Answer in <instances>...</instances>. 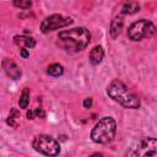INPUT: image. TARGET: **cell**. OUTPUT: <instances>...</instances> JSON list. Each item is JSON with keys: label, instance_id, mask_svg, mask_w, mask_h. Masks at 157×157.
<instances>
[{"label": "cell", "instance_id": "obj_1", "mask_svg": "<svg viewBox=\"0 0 157 157\" xmlns=\"http://www.w3.org/2000/svg\"><path fill=\"white\" fill-rule=\"evenodd\" d=\"M91 34L85 27H76L63 31L58 34V44L67 52H80L90 43Z\"/></svg>", "mask_w": 157, "mask_h": 157}, {"label": "cell", "instance_id": "obj_2", "mask_svg": "<svg viewBox=\"0 0 157 157\" xmlns=\"http://www.w3.org/2000/svg\"><path fill=\"white\" fill-rule=\"evenodd\" d=\"M107 92L113 101L118 102L125 108L136 109L140 107L139 97L125 83H123L119 80H114L113 82H110V85L107 88Z\"/></svg>", "mask_w": 157, "mask_h": 157}, {"label": "cell", "instance_id": "obj_3", "mask_svg": "<svg viewBox=\"0 0 157 157\" xmlns=\"http://www.w3.org/2000/svg\"><path fill=\"white\" fill-rule=\"evenodd\" d=\"M117 131V123L110 117L102 118L92 129L91 139L96 144H108L110 142Z\"/></svg>", "mask_w": 157, "mask_h": 157}, {"label": "cell", "instance_id": "obj_4", "mask_svg": "<svg viewBox=\"0 0 157 157\" xmlns=\"http://www.w3.org/2000/svg\"><path fill=\"white\" fill-rule=\"evenodd\" d=\"M33 148L45 156H56L60 152V146L56 140L48 135H38L32 142Z\"/></svg>", "mask_w": 157, "mask_h": 157}, {"label": "cell", "instance_id": "obj_5", "mask_svg": "<svg viewBox=\"0 0 157 157\" xmlns=\"http://www.w3.org/2000/svg\"><path fill=\"white\" fill-rule=\"evenodd\" d=\"M156 32V27L151 21L147 20H139L134 22L129 29H128V36L131 40H140L144 37H152Z\"/></svg>", "mask_w": 157, "mask_h": 157}, {"label": "cell", "instance_id": "obj_6", "mask_svg": "<svg viewBox=\"0 0 157 157\" xmlns=\"http://www.w3.org/2000/svg\"><path fill=\"white\" fill-rule=\"evenodd\" d=\"M128 156H156L157 155V141L153 137H141L136 141L134 147L126 153Z\"/></svg>", "mask_w": 157, "mask_h": 157}, {"label": "cell", "instance_id": "obj_7", "mask_svg": "<svg viewBox=\"0 0 157 157\" xmlns=\"http://www.w3.org/2000/svg\"><path fill=\"white\" fill-rule=\"evenodd\" d=\"M70 23H72V20L70 17H64L61 15H52V16H49L42 21L40 29L43 33H47V32L69 26Z\"/></svg>", "mask_w": 157, "mask_h": 157}, {"label": "cell", "instance_id": "obj_8", "mask_svg": "<svg viewBox=\"0 0 157 157\" xmlns=\"http://www.w3.org/2000/svg\"><path fill=\"white\" fill-rule=\"evenodd\" d=\"M2 69L5 71V74L10 77V78H13V80H17L20 78L21 76V70L20 67L16 65L15 61H12L11 59H4L2 61Z\"/></svg>", "mask_w": 157, "mask_h": 157}, {"label": "cell", "instance_id": "obj_9", "mask_svg": "<svg viewBox=\"0 0 157 157\" xmlns=\"http://www.w3.org/2000/svg\"><path fill=\"white\" fill-rule=\"evenodd\" d=\"M103 56H104V50H103V48H102L101 45H96V47L91 50V53H90V63H91L92 65H98V64L102 61Z\"/></svg>", "mask_w": 157, "mask_h": 157}, {"label": "cell", "instance_id": "obj_10", "mask_svg": "<svg viewBox=\"0 0 157 157\" xmlns=\"http://www.w3.org/2000/svg\"><path fill=\"white\" fill-rule=\"evenodd\" d=\"M13 42L17 45H20L22 48H26V49H31L36 45V40L31 37H27V36H15Z\"/></svg>", "mask_w": 157, "mask_h": 157}, {"label": "cell", "instance_id": "obj_11", "mask_svg": "<svg viewBox=\"0 0 157 157\" xmlns=\"http://www.w3.org/2000/svg\"><path fill=\"white\" fill-rule=\"evenodd\" d=\"M123 25H124V21H123V18H121L120 16L115 17V18L112 21L109 32H110V36H112L113 38H117V37L120 34V32H121V29H123Z\"/></svg>", "mask_w": 157, "mask_h": 157}, {"label": "cell", "instance_id": "obj_12", "mask_svg": "<svg viewBox=\"0 0 157 157\" xmlns=\"http://www.w3.org/2000/svg\"><path fill=\"white\" fill-rule=\"evenodd\" d=\"M139 10H140V5L139 4L134 2V1H129L123 6L121 12L125 13V15H132V13H136Z\"/></svg>", "mask_w": 157, "mask_h": 157}, {"label": "cell", "instance_id": "obj_13", "mask_svg": "<svg viewBox=\"0 0 157 157\" xmlns=\"http://www.w3.org/2000/svg\"><path fill=\"white\" fill-rule=\"evenodd\" d=\"M47 72H48L49 75L56 77V76H60V75L64 72V67H63L60 64H52V65L48 66Z\"/></svg>", "mask_w": 157, "mask_h": 157}, {"label": "cell", "instance_id": "obj_14", "mask_svg": "<svg viewBox=\"0 0 157 157\" xmlns=\"http://www.w3.org/2000/svg\"><path fill=\"white\" fill-rule=\"evenodd\" d=\"M29 103V90L28 88H25L20 96V99H18V104H20V108H27Z\"/></svg>", "mask_w": 157, "mask_h": 157}, {"label": "cell", "instance_id": "obj_15", "mask_svg": "<svg viewBox=\"0 0 157 157\" xmlns=\"http://www.w3.org/2000/svg\"><path fill=\"white\" fill-rule=\"evenodd\" d=\"M13 5L16 7H20V9H29L32 6V1L31 0H13Z\"/></svg>", "mask_w": 157, "mask_h": 157}, {"label": "cell", "instance_id": "obj_16", "mask_svg": "<svg viewBox=\"0 0 157 157\" xmlns=\"http://www.w3.org/2000/svg\"><path fill=\"white\" fill-rule=\"evenodd\" d=\"M17 117H18L17 110H16V109H12V110H11V114L9 115V119H7V124H10V125H12V126H17V123L15 121V120L17 119Z\"/></svg>", "mask_w": 157, "mask_h": 157}, {"label": "cell", "instance_id": "obj_17", "mask_svg": "<svg viewBox=\"0 0 157 157\" xmlns=\"http://www.w3.org/2000/svg\"><path fill=\"white\" fill-rule=\"evenodd\" d=\"M34 115H37V117H39V118H44V117H45V113L43 112L42 108H37V109L34 110Z\"/></svg>", "mask_w": 157, "mask_h": 157}, {"label": "cell", "instance_id": "obj_18", "mask_svg": "<svg viewBox=\"0 0 157 157\" xmlns=\"http://www.w3.org/2000/svg\"><path fill=\"white\" fill-rule=\"evenodd\" d=\"M91 105H92V98H86L83 101V107L85 108H90Z\"/></svg>", "mask_w": 157, "mask_h": 157}, {"label": "cell", "instance_id": "obj_19", "mask_svg": "<svg viewBox=\"0 0 157 157\" xmlns=\"http://www.w3.org/2000/svg\"><path fill=\"white\" fill-rule=\"evenodd\" d=\"M20 54H21V56H22V58H28V56H29V53L27 52V49H26V48H22V49H21V52H20Z\"/></svg>", "mask_w": 157, "mask_h": 157}, {"label": "cell", "instance_id": "obj_20", "mask_svg": "<svg viewBox=\"0 0 157 157\" xmlns=\"http://www.w3.org/2000/svg\"><path fill=\"white\" fill-rule=\"evenodd\" d=\"M36 115H34V110H28L27 112V118L28 119H33Z\"/></svg>", "mask_w": 157, "mask_h": 157}]
</instances>
